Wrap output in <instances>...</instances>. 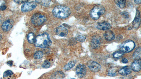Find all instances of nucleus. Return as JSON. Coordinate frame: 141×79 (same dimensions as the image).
<instances>
[{
  "label": "nucleus",
  "mask_w": 141,
  "mask_h": 79,
  "mask_svg": "<svg viewBox=\"0 0 141 79\" xmlns=\"http://www.w3.org/2000/svg\"><path fill=\"white\" fill-rule=\"evenodd\" d=\"M34 43L36 47L44 48L51 46L52 42L48 34L44 33L36 37Z\"/></svg>",
  "instance_id": "f257e3e1"
},
{
  "label": "nucleus",
  "mask_w": 141,
  "mask_h": 79,
  "mask_svg": "<svg viewBox=\"0 0 141 79\" xmlns=\"http://www.w3.org/2000/svg\"><path fill=\"white\" fill-rule=\"evenodd\" d=\"M53 16L60 19H65L70 16L71 10L66 6L59 5L54 7L52 11Z\"/></svg>",
  "instance_id": "f03ea898"
},
{
  "label": "nucleus",
  "mask_w": 141,
  "mask_h": 79,
  "mask_svg": "<svg viewBox=\"0 0 141 79\" xmlns=\"http://www.w3.org/2000/svg\"><path fill=\"white\" fill-rule=\"evenodd\" d=\"M105 12V9L103 6L98 5L95 6L90 11V15L92 19L96 20L98 19Z\"/></svg>",
  "instance_id": "7ed1b4c3"
},
{
  "label": "nucleus",
  "mask_w": 141,
  "mask_h": 79,
  "mask_svg": "<svg viewBox=\"0 0 141 79\" xmlns=\"http://www.w3.org/2000/svg\"><path fill=\"white\" fill-rule=\"evenodd\" d=\"M135 44L133 41L129 40L124 42L121 45L120 50L123 53H128L131 52L134 49Z\"/></svg>",
  "instance_id": "20e7f679"
},
{
  "label": "nucleus",
  "mask_w": 141,
  "mask_h": 79,
  "mask_svg": "<svg viewBox=\"0 0 141 79\" xmlns=\"http://www.w3.org/2000/svg\"><path fill=\"white\" fill-rule=\"evenodd\" d=\"M46 20V18L45 16L40 13H36L34 14L31 18L32 23L35 25H41Z\"/></svg>",
  "instance_id": "39448f33"
},
{
  "label": "nucleus",
  "mask_w": 141,
  "mask_h": 79,
  "mask_svg": "<svg viewBox=\"0 0 141 79\" xmlns=\"http://www.w3.org/2000/svg\"><path fill=\"white\" fill-rule=\"evenodd\" d=\"M37 6V4L35 2H27L22 6L21 11L23 12H29L34 9Z\"/></svg>",
  "instance_id": "423d86ee"
},
{
  "label": "nucleus",
  "mask_w": 141,
  "mask_h": 79,
  "mask_svg": "<svg viewBox=\"0 0 141 79\" xmlns=\"http://www.w3.org/2000/svg\"><path fill=\"white\" fill-rule=\"evenodd\" d=\"M102 38L99 36L95 35L91 39V46L92 49H97L99 48L102 43Z\"/></svg>",
  "instance_id": "0eeeda50"
},
{
  "label": "nucleus",
  "mask_w": 141,
  "mask_h": 79,
  "mask_svg": "<svg viewBox=\"0 0 141 79\" xmlns=\"http://www.w3.org/2000/svg\"><path fill=\"white\" fill-rule=\"evenodd\" d=\"M87 65L90 70L94 72L99 71L101 69V66L99 64L92 60L88 61L87 62Z\"/></svg>",
  "instance_id": "6e6552de"
},
{
  "label": "nucleus",
  "mask_w": 141,
  "mask_h": 79,
  "mask_svg": "<svg viewBox=\"0 0 141 79\" xmlns=\"http://www.w3.org/2000/svg\"><path fill=\"white\" fill-rule=\"evenodd\" d=\"M86 67L83 64H79L76 67V73L79 77L82 78L85 76L86 72Z\"/></svg>",
  "instance_id": "1a4fd4ad"
},
{
  "label": "nucleus",
  "mask_w": 141,
  "mask_h": 79,
  "mask_svg": "<svg viewBox=\"0 0 141 79\" xmlns=\"http://www.w3.org/2000/svg\"><path fill=\"white\" fill-rule=\"evenodd\" d=\"M14 21L11 19L6 20L2 24V28L4 32L9 31L13 26Z\"/></svg>",
  "instance_id": "9d476101"
},
{
  "label": "nucleus",
  "mask_w": 141,
  "mask_h": 79,
  "mask_svg": "<svg viewBox=\"0 0 141 79\" xmlns=\"http://www.w3.org/2000/svg\"><path fill=\"white\" fill-rule=\"evenodd\" d=\"M55 32L57 35L63 37L66 36L68 33L67 29L61 26L57 27L55 29Z\"/></svg>",
  "instance_id": "9b49d317"
},
{
  "label": "nucleus",
  "mask_w": 141,
  "mask_h": 79,
  "mask_svg": "<svg viewBox=\"0 0 141 79\" xmlns=\"http://www.w3.org/2000/svg\"><path fill=\"white\" fill-rule=\"evenodd\" d=\"M98 29L100 30L108 31L111 28V25L108 22L103 21L99 22L97 24L96 26Z\"/></svg>",
  "instance_id": "f8f14e48"
},
{
  "label": "nucleus",
  "mask_w": 141,
  "mask_h": 79,
  "mask_svg": "<svg viewBox=\"0 0 141 79\" xmlns=\"http://www.w3.org/2000/svg\"><path fill=\"white\" fill-rule=\"evenodd\" d=\"M131 69L135 72H138L141 69V59H136L132 63L131 65Z\"/></svg>",
  "instance_id": "ddd939ff"
},
{
  "label": "nucleus",
  "mask_w": 141,
  "mask_h": 79,
  "mask_svg": "<svg viewBox=\"0 0 141 79\" xmlns=\"http://www.w3.org/2000/svg\"><path fill=\"white\" fill-rule=\"evenodd\" d=\"M140 24V16L139 11L137 10L135 18L132 24L133 27L135 29L138 28Z\"/></svg>",
  "instance_id": "4468645a"
},
{
  "label": "nucleus",
  "mask_w": 141,
  "mask_h": 79,
  "mask_svg": "<svg viewBox=\"0 0 141 79\" xmlns=\"http://www.w3.org/2000/svg\"><path fill=\"white\" fill-rule=\"evenodd\" d=\"M105 38L108 41L113 40L115 38V35L114 33L112 31H107L104 34Z\"/></svg>",
  "instance_id": "2eb2a0df"
},
{
  "label": "nucleus",
  "mask_w": 141,
  "mask_h": 79,
  "mask_svg": "<svg viewBox=\"0 0 141 79\" xmlns=\"http://www.w3.org/2000/svg\"><path fill=\"white\" fill-rule=\"evenodd\" d=\"M131 72V68L128 66H124L120 69L119 71V73L123 76L128 75L130 74Z\"/></svg>",
  "instance_id": "dca6fc26"
},
{
  "label": "nucleus",
  "mask_w": 141,
  "mask_h": 79,
  "mask_svg": "<svg viewBox=\"0 0 141 79\" xmlns=\"http://www.w3.org/2000/svg\"><path fill=\"white\" fill-rule=\"evenodd\" d=\"M65 76L64 74L61 71H57L51 76L50 79H63Z\"/></svg>",
  "instance_id": "f3484780"
},
{
  "label": "nucleus",
  "mask_w": 141,
  "mask_h": 79,
  "mask_svg": "<svg viewBox=\"0 0 141 79\" xmlns=\"http://www.w3.org/2000/svg\"><path fill=\"white\" fill-rule=\"evenodd\" d=\"M141 47L138 48L135 51L133 55V58L135 60L141 59Z\"/></svg>",
  "instance_id": "a211bd4d"
},
{
  "label": "nucleus",
  "mask_w": 141,
  "mask_h": 79,
  "mask_svg": "<svg viewBox=\"0 0 141 79\" xmlns=\"http://www.w3.org/2000/svg\"><path fill=\"white\" fill-rule=\"evenodd\" d=\"M76 63V60H72L70 61L64 67V69L66 71H68L75 66Z\"/></svg>",
  "instance_id": "6ab92c4d"
},
{
  "label": "nucleus",
  "mask_w": 141,
  "mask_h": 79,
  "mask_svg": "<svg viewBox=\"0 0 141 79\" xmlns=\"http://www.w3.org/2000/svg\"><path fill=\"white\" fill-rule=\"evenodd\" d=\"M115 4L121 9L124 8L126 4V1L125 0H120V1H115Z\"/></svg>",
  "instance_id": "aec40b11"
},
{
  "label": "nucleus",
  "mask_w": 141,
  "mask_h": 79,
  "mask_svg": "<svg viewBox=\"0 0 141 79\" xmlns=\"http://www.w3.org/2000/svg\"><path fill=\"white\" fill-rule=\"evenodd\" d=\"M35 39V35L33 33H29L27 36L28 41L30 43L33 44L34 43Z\"/></svg>",
  "instance_id": "412c9836"
},
{
  "label": "nucleus",
  "mask_w": 141,
  "mask_h": 79,
  "mask_svg": "<svg viewBox=\"0 0 141 79\" xmlns=\"http://www.w3.org/2000/svg\"><path fill=\"white\" fill-rule=\"evenodd\" d=\"M36 3H38L44 7H48L51 3L50 1H36Z\"/></svg>",
  "instance_id": "4be33fe9"
},
{
  "label": "nucleus",
  "mask_w": 141,
  "mask_h": 79,
  "mask_svg": "<svg viewBox=\"0 0 141 79\" xmlns=\"http://www.w3.org/2000/svg\"><path fill=\"white\" fill-rule=\"evenodd\" d=\"M44 56V53L43 51H38L35 52L34 55V57L35 59H40L43 58Z\"/></svg>",
  "instance_id": "5701e85b"
},
{
  "label": "nucleus",
  "mask_w": 141,
  "mask_h": 79,
  "mask_svg": "<svg viewBox=\"0 0 141 79\" xmlns=\"http://www.w3.org/2000/svg\"><path fill=\"white\" fill-rule=\"evenodd\" d=\"M117 70L114 68L110 69L108 72V75L111 77H114L117 75Z\"/></svg>",
  "instance_id": "b1692460"
},
{
  "label": "nucleus",
  "mask_w": 141,
  "mask_h": 79,
  "mask_svg": "<svg viewBox=\"0 0 141 79\" xmlns=\"http://www.w3.org/2000/svg\"><path fill=\"white\" fill-rule=\"evenodd\" d=\"M123 55V53L121 51H117L113 53V57L116 59L120 58Z\"/></svg>",
  "instance_id": "393cba45"
},
{
  "label": "nucleus",
  "mask_w": 141,
  "mask_h": 79,
  "mask_svg": "<svg viewBox=\"0 0 141 79\" xmlns=\"http://www.w3.org/2000/svg\"><path fill=\"white\" fill-rule=\"evenodd\" d=\"M86 38V37L84 35H79L76 37V41L82 43L85 41Z\"/></svg>",
  "instance_id": "a878e982"
},
{
  "label": "nucleus",
  "mask_w": 141,
  "mask_h": 79,
  "mask_svg": "<svg viewBox=\"0 0 141 79\" xmlns=\"http://www.w3.org/2000/svg\"><path fill=\"white\" fill-rule=\"evenodd\" d=\"M6 2L4 1H0V10L4 11L7 9Z\"/></svg>",
  "instance_id": "bb28decb"
},
{
  "label": "nucleus",
  "mask_w": 141,
  "mask_h": 79,
  "mask_svg": "<svg viewBox=\"0 0 141 79\" xmlns=\"http://www.w3.org/2000/svg\"><path fill=\"white\" fill-rule=\"evenodd\" d=\"M14 74V73L11 70H7L3 74V77L6 78L8 77L11 76Z\"/></svg>",
  "instance_id": "cd10ccee"
},
{
  "label": "nucleus",
  "mask_w": 141,
  "mask_h": 79,
  "mask_svg": "<svg viewBox=\"0 0 141 79\" xmlns=\"http://www.w3.org/2000/svg\"><path fill=\"white\" fill-rule=\"evenodd\" d=\"M50 66V63L48 60H46L44 61L42 64V67L44 68L47 69L49 68Z\"/></svg>",
  "instance_id": "c85d7f7f"
},
{
  "label": "nucleus",
  "mask_w": 141,
  "mask_h": 79,
  "mask_svg": "<svg viewBox=\"0 0 141 79\" xmlns=\"http://www.w3.org/2000/svg\"><path fill=\"white\" fill-rule=\"evenodd\" d=\"M121 15H122V16L124 18H129V14H128V12H126V11H123V12H122V13H121Z\"/></svg>",
  "instance_id": "c756f323"
},
{
  "label": "nucleus",
  "mask_w": 141,
  "mask_h": 79,
  "mask_svg": "<svg viewBox=\"0 0 141 79\" xmlns=\"http://www.w3.org/2000/svg\"><path fill=\"white\" fill-rule=\"evenodd\" d=\"M14 2L16 3L20 4L28 2L27 1H14Z\"/></svg>",
  "instance_id": "7c9ffc66"
},
{
  "label": "nucleus",
  "mask_w": 141,
  "mask_h": 79,
  "mask_svg": "<svg viewBox=\"0 0 141 79\" xmlns=\"http://www.w3.org/2000/svg\"><path fill=\"white\" fill-rule=\"evenodd\" d=\"M128 60L126 58H124L122 59V63L124 64H126L128 63Z\"/></svg>",
  "instance_id": "2f4dec72"
},
{
  "label": "nucleus",
  "mask_w": 141,
  "mask_h": 79,
  "mask_svg": "<svg viewBox=\"0 0 141 79\" xmlns=\"http://www.w3.org/2000/svg\"><path fill=\"white\" fill-rule=\"evenodd\" d=\"M7 63L9 66H11L13 65V61L12 60H10V61H8Z\"/></svg>",
  "instance_id": "473e14b6"
},
{
  "label": "nucleus",
  "mask_w": 141,
  "mask_h": 79,
  "mask_svg": "<svg viewBox=\"0 0 141 79\" xmlns=\"http://www.w3.org/2000/svg\"><path fill=\"white\" fill-rule=\"evenodd\" d=\"M134 2L135 3L137 4H141V1L140 0H136V1H134Z\"/></svg>",
  "instance_id": "72a5a7b5"
},
{
  "label": "nucleus",
  "mask_w": 141,
  "mask_h": 79,
  "mask_svg": "<svg viewBox=\"0 0 141 79\" xmlns=\"http://www.w3.org/2000/svg\"><path fill=\"white\" fill-rule=\"evenodd\" d=\"M1 22H2L1 18V17H0V25H1Z\"/></svg>",
  "instance_id": "f704fd0d"
},
{
  "label": "nucleus",
  "mask_w": 141,
  "mask_h": 79,
  "mask_svg": "<svg viewBox=\"0 0 141 79\" xmlns=\"http://www.w3.org/2000/svg\"><path fill=\"white\" fill-rule=\"evenodd\" d=\"M2 36L1 35H0V41H1V40L2 39Z\"/></svg>",
  "instance_id": "c9c22d12"
},
{
  "label": "nucleus",
  "mask_w": 141,
  "mask_h": 79,
  "mask_svg": "<svg viewBox=\"0 0 141 79\" xmlns=\"http://www.w3.org/2000/svg\"><path fill=\"white\" fill-rule=\"evenodd\" d=\"M76 79L75 78H72V79Z\"/></svg>",
  "instance_id": "e433bc0d"
}]
</instances>
